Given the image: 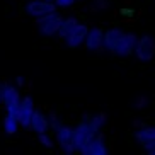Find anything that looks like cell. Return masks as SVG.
<instances>
[{
	"label": "cell",
	"instance_id": "6da1fadb",
	"mask_svg": "<svg viewBox=\"0 0 155 155\" xmlns=\"http://www.w3.org/2000/svg\"><path fill=\"white\" fill-rule=\"evenodd\" d=\"M97 133H99V130L92 124L91 118L78 121V124L72 130V135H73V150H75V153H78V150H80L85 143H89V141L96 137Z\"/></svg>",
	"mask_w": 155,
	"mask_h": 155
},
{
	"label": "cell",
	"instance_id": "8992f818",
	"mask_svg": "<svg viewBox=\"0 0 155 155\" xmlns=\"http://www.w3.org/2000/svg\"><path fill=\"white\" fill-rule=\"evenodd\" d=\"M53 10H56V4L50 2V0H31L26 5V12L31 17H41V15L53 12Z\"/></svg>",
	"mask_w": 155,
	"mask_h": 155
},
{
	"label": "cell",
	"instance_id": "603a6c76",
	"mask_svg": "<svg viewBox=\"0 0 155 155\" xmlns=\"http://www.w3.org/2000/svg\"><path fill=\"white\" fill-rule=\"evenodd\" d=\"M15 85H17V87L24 85V78L22 77H17V78H15Z\"/></svg>",
	"mask_w": 155,
	"mask_h": 155
},
{
	"label": "cell",
	"instance_id": "44dd1931",
	"mask_svg": "<svg viewBox=\"0 0 155 155\" xmlns=\"http://www.w3.org/2000/svg\"><path fill=\"white\" fill-rule=\"evenodd\" d=\"M145 106H147V97L145 96L137 97V104H135V107H137V109H143Z\"/></svg>",
	"mask_w": 155,
	"mask_h": 155
},
{
	"label": "cell",
	"instance_id": "4fadbf2b",
	"mask_svg": "<svg viewBox=\"0 0 155 155\" xmlns=\"http://www.w3.org/2000/svg\"><path fill=\"white\" fill-rule=\"evenodd\" d=\"M135 140L145 150L152 148L155 143V126H145V128H141V130H138V131H135Z\"/></svg>",
	"mask_w": 155,
	"mask_h": 155
},
{
	"label": "cell",
	"instance_id": "8fae6325",
	"mask_svg": "<svg viewBox=\"0 0 155 155\" xmlns=\"http://www.w3.org/2000/svg\"><path fill=\"white\" fill-rule=\"evenodd\" d=\"M87 31H89V28H87L85 24H80V22H78L77 26L73 28V31L63 39L65 45L68 46L70 50H75V48H78V46L84 43V39H85Z\"/></svg>",
	"mask_w": 155,
	"mask_h": 155
},
{
	"label": "cell",
	"instance_id": "30bf717a",
	"mask_svg": "<svg viewBox=\"0 0 155 155\" xmlns=\"http://www.w3.org/2000/svg\"><path fill=\"white\" fill-rule=\"evenodd\" d=\"M102 36H104V31L101 28H91L87 31L85 36V48L89 51H104V46H102Z\"/></svg>",
	"mask_w": 155,
	"mask_h": 155
},
{
	"label": "cell",
	"instance_id": "7a4b0ae2",
	"mask_svg": "<svg viewBox=\"0 0 155 155\" xmlns=\"http://www.w3.org/2000/svg\"><path fill=\"white\" fill-rule=\"evenodd\" d=\"M61 19L63 17L56 10L38 17V31H39V34H43V36H55L56 32H58Z\"/></svg>",
	"mask_w": 155,
	"mask_h": 155
},
{
	"label": "cell",
	"instance_id": "9a60e30c",
	"mask_svg": "<svg viewBox=\"0 0 155 155\" xmlns=\"http://www.w3.org/2000/svg\"><path fill=\"white\" fill-rule=\"evenodd\" d=\"M78 24V19L73 17V15H70V17H65L61 19V22H60V28H58V38L60 39H65V38L68 36L70 32L73 31V28Z\"/></svg>",
	"mask_w": 155,
	"mask_h": 155
},
{
	"label": "cell",
	"instance_id": "5b68a950",
	"mask_svg": "<svg viewBox=\"0 0 155 155\" xmlns=\"http://www.w3.org/2000/svg\"><path fill=\"white\" fill-rule=\"evenodd\" d=\"M32 113H34V102H32V97L31 96L21 97V102H19V114H17L19 126H22L24 130H29Z\"/></svg>",
	"mask_w": 155,
	"mask_h": 155
},
{
	"label": "cell",
	"instance_id": "d6986e66",
	"mask_svg": "<svg viewBox=\"0 0 155 155\" xmlns=\"http://www.w3.org/2000/svg\"><path fill=\"white\" fill-rule=\"evenodd\" d=\"M38 140H39V143H41L43 147H46V148H51V147H53V140L48 137V133H41V135H38Z\"/></svg>",
	"mask_w": 155,
	"mask_h": 155
},
{
	"label": "cell",
	"instance_id": "3957f363",
	"mask_svg": "<svg viewBox=\"0 0 155 155\" xmlns=\"http://www.w3.org/2000/svg\"><path fill=\"white\" fill-rule=\"evenodd\" d=\"M135 55L140 61H152L155 56V39L148 34L141 36L137 39V46H135Z\"/></svg>",
	"mask_w": 155,
	"mask_h": 155
},
{
	"label": "cell",
	"instance_id": "ac0fdd59",
	"mask_svg": "<svg viewBox=\"0 0 155 155\" xmlns=\"http://www.w3.org/2000/svg\"><path fill=\"white\" fill-rule=\"evenodd\" d=\"M19 102H21V101H17V102H10V104L5 106V107H7V114L12 116V118H15V119H17V114H19Z\"/></svg>",
	"mask_w": 155,
	"mask_h": 155
},
{
	"label": "cell",
	"instance_id": "2e32d148",
	"mask_svg": "<svg viewBox=\"0 0 155 155\" xmlns=\"http://www.w3.org/2000/svg\"><path fill=\"white\" fill-rule=\"evenodd\" d=\"M17 126H19V123H17L15 118H12L9 114L4 118V131L7 133V135H15V133H17Z\"/></svg>",
	"mask_w": 155,
	"mask_h": 155
},
{
	"label": "cell",
	"instance_id": "e0dca14e",
	"mask_svg": "<svg viewBox=\"0 0 155 155\" xmlns=\"http://www.w3.org/2000/svg\"><path fill=\"white\" fill-rule=\"evenodd\" d=\"M91 121H92V124H94L97 130H101V128L106 124V121H107V114H106V113H99V114H96V116H92Z\"/></svg>",
	"mask_w": 155,
	"mask_h": 155
},
{
	"label": "cell",
	"instance_id": "d4e9b609",
	"mask_svg": "<svg viewBox=\"0 0 155 155\" xmlns=\"http://www.w3.org/2000/svg\"><path fill=\"white\" fill-rule=\"evenodd\" d=\"M0 99H2V84H0Z\"/></svg>",
	"mask_w": 155,
	"mask_h": 155
},
{
	"label": "cell",
	"instance_id": "7402d4cb",
	"mask_svg": "<svg viewBox=\"0 0 155 155\" xmlns=\"http://www.w3.org/2000/svg\"><path fill=\"white\" fill-rule=\"evenodd\" d=\"M96 4L99 5V9H106L107 7V2L106 0H96Z\"/></svg>",
	"mask_w": 155,
	"mask_h": 155
},
{
	"label": "cell",
	"instance_id": "ffe728a7",
	"mask_svg": "<svg viewBox=\"0 0 155 155\" xmlns=\"http://www.w3.org/2000/svg\"><path fill=\"white\" fill-rule=\"evenodd\" d=\"M53 2L56 4V7H63V9H68L75 4V0H53Z\"/></svg>",
	"mask_w": 155,
	"mask_h": 155
},
{
	"label": "cell",
	"instance_id": "277c9868",
	"mask_svg": "<svg viewBox=\"0 0 155 155\" xmlns=\"http://www.w3.org/2000/svg\"><path fill=\"white\" fill-rule=\"evenodd\" d=\"M72 130H73V128L67 126V124H63V123H61L55 130L56 143H58V147L61 148V152H63V153H75V150H73V135H72Z\"/></svg>",
	"mask_w": 155,
	"mask_h": 155
},
{
	"label": "cell",
	"instance_id": "5bb4252c",
	"mask_svg": "<svg viewBox=\"0 0 155 155\" xmlns=\"http://www.w3.org/2000/svg\"><path fill=\"white\" fill-rule=\"evenodd\" d=\"M17 101H21V94H19L17 85L2 84V99H0V102H4V106H7L10 102H17Z\"/></svg>",
	"mask_w": 155,
	"mask_h": 155
},
{
	"label": "cell",
	"instance_id": "cb8c5ba5",
	"mask_svg": "<svg viewBox=\"0 0 155 155\" xmlns=\"http://www.w3.org/2000/svg\"><path fill=\"white\" fill-rule=\"evenodd\" d=\"M147 153H148V155H155V147H152V148H148V150H147Z\"/></svg>",
	"mask_w": 155,
	"mask_h": 155
},
{
	"label": "cell",
	"instance_id": "ba28073f",
	"mask_svg": "<svg viewBox=\"0 0 155 155\" xmlns=\"http://www.w3.org/2000/svg\"><path fill=\"white\" fill-rule=\"evenodd\" d=\"M124 36V31L119 28H113V29H107L104 31V36H102V46H104V51L107 53H114L116 46L119 45V41L123 39Z\"/></svg>",
	"mask_w": 155,
	"mask_h": 155
},
{
	"label": "cell",
	"instance_id": "7c38bea8",
	"mask_svg": "<svg viewBox=\"0 0 155 155\" xmlns=\"http://www.w3.org/2000/svg\"><path fill=\"white\" fill-rule=\"evenodd\" d=\"M36 135H41V133H48L50 130V121H48V116H46L43 111L34 109L31 118V126H29Z\"/></svg>",
	"mask_w": 155,
	"mask_h": 155
},
{
	"label": "cell",
	"instance_id": "9c48e42d",
	"mask_svg": "<svg viewBox=\"0 0 155 155\" xmlns=\"http://www.w3.org/2000/svg\"><path fill=\"white\" fill-rule=\"evenodd\" d=\"M137 39L138 36L135 32H124L123 39L119 41V45L114 50V55L118 56H130L135 53V46H137Z\"/></svg>",
	"mask_w": 155,
	"mask_h": 155
},
{
	"label": "cell",
	"instance_id": "484cf974",
	"mask_svg": "<svg viewBox=\"0 0 155 155\" xmlns=\"http://www.w3.org/2000/svg\"><path fill=\"white\" fill-rule=\"evenodd\" d=\"M50 2H53V0H50Z\"/></svg>",
	"mask_w": 155,
	"mask_h": 155
},
{
	"label": "cell",
	"instance_id": "52a82bcc",
	"mask_svg": "<svg viewBox=\"0 0 155 155\" xmlns=\"http://www.w3.org/2000/svg\"><path fill=\"white\" fill-rule=\"evenodd\" d=\"M107 152L109 150H107V147H106L104 137H102L101 133H97L89 143H85V145L78 150V153H82V155H106Z\"/></svg>",
	"mask_w": 155,
	"mask_h": 155
}]
</instances>
